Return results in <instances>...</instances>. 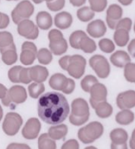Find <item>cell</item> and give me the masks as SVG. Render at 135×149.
Instances as JSON below:
<instances>
[{"label":"cell","instance_id":"94428289","mask_svg":"<svg viewBox=\"0 0 135 149\" xmlns=\"http://www.w3.org/2000/svg\"><path fill=\"white\" fill-rule=\"evenodd\" d=\"M16 1H18V0H16Z\"/></svg>","mask_w":135,"mask_h":149},{"label":"cell","instance_id":"b9f144b4","mask_svg":"<svg viewBox=\"0 0 135 149\" xmlns=\"http://www.w3.org/2000/svg\"><path fill=\"white\" fill-rule=\"evenodd\" d=\"M132 20L130 18H124L123 19H121L118 22V23L116 25L115 29H123L127 30L128 31H130L132 28Z\"/></svg>","mask_w":135,"mask_h":149},{"label":"cell","instance_id":"d6986e66","mask_svg":"<svg viewBox=\"0 0 135 149\" xmlns=\"http://www.w3.org/2000/svg\"><path fill=\"white\" fill-rule=\"evenodd\" d=\"M110 61L116 67L123 68L130 63L131 58L128 54L125 51L118 50L111 56Z\"/></svg>","mask_w":135,"mask_h":149},{"label":"cell","instance_id":"11a10c76","mask_svg":"<svg viewBox=\"0 0 135 149\" xmlns=\"http://www.w3.org/2000/svg\"><path fill=\"white\" fill-rule=\"evenodd\" d=\"M32 1H34L35 3H36V4H39V3H42V2L43 1V0H32Z\"/></svg>","mask_w":135,"mask_h":149},{"label":"cell","instance_id":"5bb4252c","mask_svg":"<svg viewBox=\"0 0 135 149\" xmlns=\"http://www.w3.org/2000/svg\"><path fill=\"white\" fill-rule=\"evenodd\" d=\"M123 14V10L118 4H111L107 10V25L111 29H115L116 25L121 20Z\"/></svg>","mask_w":135,"mask_h":149},{"label":"cell","instance_id":"cb8c5ba5","mask_svg":"<svg viewBox=\"0 0 135 149\" xmlns=\"http://www.w3.org/2000/svg\"><path fill=\"white\" fill-rule=\"evenodd\" d=\"M109 136L112 143L114 144H125L127 142L128 138L127 132L122 128H117L112 130Z\"/></svg>","mask_w":135,"mask_h":149},{"label":"cell","instance_id":"74e56055","mask_svg":"<svg viewBox=\"0 0 135 149\" xmlns=\"http://www.w3.org/2000/svg\"><path fill=\"white\" fill-rule=\"evenodd\" d=\"M124 77L128 82L135 84V63H130L124 67Z\"/></svg>","mask_w":135,"mask_h":149},{"label":"cell","instance_id":"8992f818","mask_svg":"<svg viewBox=\"0 0 135 149\" xmlns=\"http://www.w3.org/2000/svg\"><path fill=\"white\" fill-rule=\"evenodd\" d=\"M34 12V6L29 0H23L18 3L12 12V18L18 24L22 20L28 19Z\"/></svg>","mask_w":135,"mask_h":149},{"label":"cell","instance_id":"4fadbf2b","mask_svg":"<svg viewBox=\"0 0 135 149\" xmlns=\"http://www.w3.org/2000/svg\"><path fill=\"white\" fill-rule=\"evenodd\" d=\"M41 123L37 118H31L27 121L22 130V135L25 139L34 140L39 135Z\"/></svg>","mask_w":135,"mask_h":149},{"label":"cell","instance_id":"f1b7e54d","mask_svg":"<svg viewBox=\"0 0 135 149\" xmlns=\"http://www.w3.org/2000/svg\"><path fill=\"white\" fill-rule=\"evenodd\" d=\"M80 49L85 53H93L97 49V45L93 39L86 36L84 37L80 43Z\"/></svg>","mask_w":135,"mask_h":149},{"label":"cell","instance_id":"7c38bea8","mask_svg":"<svg viewBox=\"0 0 135 149\" xmlns=\"http://www.w3.org/2000/svg\"><path fill=\"white\" fill-rule=\"evenodd\" d=\"M90 102L93 109L102 102L107 101V90L103 84L98 83L92 87L90 90Z\"/></svg>","mask_w":135,"mask_h":149},{"label":"cell","instance_id":"c3c4849f","mask_svg":"<svg viewBox=\"0 0 135 149\" xmlns=\"http://www.w3.org/2000/svg\"><path fill=\"white\" fill-rule=\"evenodd\" d=\"M111 149H128L127 144H111Z\"/></svg>","mask_w":135,"mask_h":149},{"label":"cell","instance_id":"ffe728a7","mask_svg":"<svg viewBox=\"0 0 135 149\" xmlns=\"http://www.w3.org/2000/svg\"><path fill=\"white\" fill-rule=\"evenodd\" d=\"M30 74L32 81L36 83H43L47 79L49 72L47 68L40 65H35L30 68Z\"/></svg>","mask_w":135,"mask_h":149},{"label":"cell","instance_id":"d6a6232c","mask_svg":"<svg viewBox=\"0 0 135 149\" xmlns=\"http://www.w3.org/2000/svg\"><path fill=\"white\" fill-rule=\"evenodd\" d=\"M37 58L39 63L42 65H49L52 61V52L46 48H41L37 52Z\"/></svg>","mask_w":135,"mask_h":149},{"label":"cell","instance_id":"60d3db41","mask_svg":"<svg viewBox=\"0 0 135 149\" xmlns=\"http://www.w3.org/2000/svg\"><path fill=\"white\" fill-rule=\"evenodd\" d=\"M32 81L30 74V68H22L20 73V83L29 84Z\"/></svg>","mask_w":135,"mask_h":149},{"label":"cell","instance_id":"e575fe53","mask_svg":"<svg viewBox=\"0 0 135 149\" xmlns=\"http://www.w3.org/2000/svg\"><path fill=\"white\" fill-rule=\"evenodd\" d=\"M99 45L101 50L105 53L109 54L115 50V44L113 41L109 39H102L101 40L99 41Z\"/></svg>","mask_w":135,"mask_h":149},{"label":"cell","instance_id":"603a6c76","mask_svg":"<svg viewBox=\"0 0 135 149\" xmlns=\"http://www.w3.org/2000/svg\"><path fill=\"white\" fill-rule=\"evenodd\" d=\"M68 132V127L65 124H60L50 127L48 135L55 140H59L65 138Z\"/></svg>","mask_w":135,"mask_h":149},{"label":"cell","instance_id":"3957f363","mask_svg":"<svg viewBox=\"0 0 135 149\" xmlns=\"http://www.w3.org/2000/svg\"><path fill=\"white\" fill-rule=\"evenodd\" d=\"M103 126L100 122L92 121L78 131V136L84 144H90L103 135Z\"/></svg>","mask_w":135,"mask_h":149},{"label":"cell","instance_id":"9c48e42d","mask_svg":"<svg viewBox=\"0 0 135 149\" xmlns=\"http://www.w3.org/2000/svg\"><path fill=\"white\" fill-rule=\"evenodd\" d=\"M89 64L99 77L105 79L109 75V63L103 56L99 54L93 56L89 60Z\"/></svg>","mask_w":135,"mask_h":149},{"label":"cell","instance_id":"e0dca14e","mask_svg":"<svg viewBox=\"0 0 135 149\" xmlns=\"http://www.w3.org/2000/svg\"><path fill=\"white\" fill-rule=\"evenodd\" d=\"M0 52L1 54L2 61L6 65H12L17 61L18 55L14 43L9 46L0 47Z\"/></svg>","mask_w":135,"mask_h":149},{"label":"cell","instance_id":"f6af8a7d","mask_svg":"<svg viewBox=\"0 0 135 149\" xmlns=\"http://www.w3.org/2000/svg\"><path fill=\"white\" fill-rule=\"evenodd\" d=\"M69 58L70 56H65L61 58L59 61L60 67H61L63 70H65V71H67L69 62Z\"/></svg>","mask_w":135,"mask_h":149},{"label":"cell","instance_id":"6da1fadb","mask_svg":"<svg viewBox=\"0 0 135 149\" xmlns=\"http://www.w3.org/2000/svg\"><path fill=\"white\" fill-rule=\"evenodd\" d=\"M38 115L43 122L57 125L65 121L69 113V105L67 98L57 92H48L39 99L37 103Z\"/></svg>","mask_w":135,"mask_h":149},{"label":"cell","instance_id":"f907efd6","mask_svg":"<svg viewBox=\"0 0 135 149\" xmlns=\"http://www.w3.org/2000/svg\"><path fill=\"white\" fill-rule=\"evenodd\" d=\"M130 147L131 149H135V129L132 132L131 138L130 140Z\"/></svg>","mask_w":135,"mask_h":149},{"label":"cell","instance_id":"ab89813d","mask_svg":"<svg viewBox=\"0 0 135 149\" xmlns=\"http://www.w3.org/2000/svg\"><path fill=\"white\" fill-rule=\"evenodd\" d=\"M65 0H53L47 2V7L52 12H57L63 9L65 6Z\"/></svg>","mask_w":135,"mask_h":149},{"label":"cell","instance_id":"7402d4cb","mask_svg":"<svg viewBox=\"0 0 135 149\" xmlns=\"http://www.w3.org/2000/svg\"><path fill=\"white\" fill-rule=\"evenodd\" d=\"M37 24L42 30H48L52 26V18L48 12H39L36 16Z\"/></svg>","mask_w":135,"mask_h":149},{"label":"cell","instance_id":"30bf717a","mask_svg":"<svg viewBox=\"0 0 135 149\" xmlns=\"http://www.w3.org/2000/svg\"><path fill=\"white\" fill-rule=\"evenodd\" d=\"M17 31L20 36L32 40L37 39L39 36L38 26L29 19L22 20L18 24Z\"/></svg>","mask_w":135,"mask_h":149},{"label":"cell","instance_id":"f546056e","mask_svg":"<svg viewBox=\"0 0 135 149\" xmlns=\"http://www.w3.org/2000/svg\"><path fill=\"white\" fill-rule=\"evenodd\" d=\"M94 12L90 7L85 6L81 8L77 11V16L78 19L82 22H88L94 17Z\"/></svg>","mask_w":135,"mask_h":149},{"label":"cell","instance_id":"7bdbcfd3","mask_svg":"<svg viewBox=\"0 0 135 149\" xmlns=\"http://www.w3.org/2000/svg\"><path fill=\"white\" fill-rule=\"evenodd\" d=\"M61 149H80V145L76 140L70 139L63 144Z\"/></svg>","mask_w":135,"mask_h":149},{"label":"cell","instance_id":"1f68e13d","mask_svg":"<svg viewBox=\"0 0 135 149\" xmlns=\"http://www.w3.org/2000/svg\"><path fill=\"white\" fill-rule=\"evenodd\" d=\"M87 36L86 33L83 31L78 30L72 33L69 37L70 45L73 48L80 49V43L84 37Z\"/></svg>","mask_w":135,"mask_h":149},{"label":"cell","instance_id":"d4e9b609","mask_svg":"<svg viewBox=\"0 0 135 149\" xmlns=\"http://www.w3.org/2000/svg\"><path fill=\"white\" fill-rule=\"evenodd\" d=\"M134 120V114L129 109H124L118 113L115 116V121L120 125H129Z\"/></svg>","mask_w":135,"mask_h":149},{"label":"cell","instance_id":"bcb514c9","mask_svg":"<svg viewBox=\"0 0 135 149\" xmlns=\"http://www.w3.org/2000/svg\"><path fill=\"white\" fill-rule=\"evenodd\" d=\"M128 51L130 54L133 58H135V39L130 41L128 46Z\"/></svg>","mask_w":135,"mask_h":149},{"label":"cell","instance_id":"83f0119b","mask_svg":"<svg viewBox=\"0 0 135 149\" xmlns=\"http://www.w3.org/2000/svg\"><path fill=\"white\" fill-rule=\"evenodd\" d=\"M39 149H57L55 140L50 137L48 134H43L38 139Z\"/></svg>","mask_w":135,"mask_h":149},{"label":"cell","instance_id":"8d00e7d4","mask_svg":"<svg viewBox=\"0 0 135 149\" xmlns=\"http://www.w3.org/2000/svg\"><path fill=\"white\" fill-rule=\"evenodd\" d=\"M88 1L91 9L97 12L104 11L107 5V0H88Z\"/></svg>","mask_w":135,"mask_h":149},{"label":"cell","instance_id":"6f0895ef","mask_svg":"<svg viewBox=\"0 0 135 149\" xmlns=\"http://www.w3.org/2000/svg\"><path fill=\"white\" fill-rule=\"evenodd\" d=\"M46 1V2H50V1H53V0H43V1Z\"/></svg>","mask_w":135,"mask_h":149},{"label":"cell","instance_id":"7dc6e473","mask_svg":"<svg viewBox=\"0 0 135 149\" xmlns=\"http://www.w3.org/2000/svg\"><path fill=\"white\" fill-rule=\"evenodd\" d=\"M8 90L6 88V86H3V84H0V99L1 100L5 98L8 94Z\"/></svg>","mask_w":135,"mask_h":149},{"label":"cell","instance_id":"db71d44e","mask_svg":"<svg viewBox=\"0 0 135 149\" xmlns=\"http://www.w3.org/2000/svg\"><path fill=\"white\" fill-rule=\"evenodd\" d=\"M2 117H3V109H2L1 105H0V121H1Z\"/></svg>","mask_w":135,"mask_h":149},{"label":"cell","instance_id":"52a82bcc","mask_svg":"<svg viewBox=\"0 0 135 149\" xmlns=\"http://www.w3.org/2000/svg\"><path fill=\"white\" fill-rule=\"evenodd\" d=\"M86 66V61L82 56L78 54L70 56L67 71L73 78L80 79L85 73Z\"/></svg>","mask_w":135,"mask_h":149},{"label":"cell","instance_id":"681fc988","mask_svg":"<svg viewBox=\"0 0 135 149\" xmlns=\"http://www.w3.org/2000/svg\"><path fill=\"white\" fill-rule=\"evenodd\" d=\"M69 1L75 7H80L86 3V0H69Z\"/></svg>","mask_w":135,"mask_h":149},{"label":"cell","instance_id":"f5cc1de1","mask_svg":"<svg viewBox=\"0 0 135 149\" xmlns=\"http://www.w3.org/2000/svg\"><path fill=\"white\" fill-rule=\"evenodd\" d=\"M3 14L4 13H1V12H0V28H1L2 20H3Z\"/></svg>","mask_w":135,"mask_h":149},{"label":"cell","instance_id":"9f6ffc18","mask_svg":"<svg viewBox=\"0 0 135 149\" xmlns=\"http://www.w3.org/2000/svg\"><path fill=\"white\" fill-rule=\"evenodd\" d=\"M85 149H97V148L93 146H88V147H86Z\"/></svg>","mask_w":135,"mask_h":149},{"label":"cell","instance_id":"816d5d0a","mask_svg":"<svg viewBox=\"0 0 135 149\" xmlns=\"http://www.w3.org/2000/svg\"><path fill=\"white\" fill-rule=\"evenodd\" d=\"M123 6H129L132 3L133 0H118Z\"/></svg>","mask_w":135,"mask_h":149},{"label":"cell","instance_id":"8fae6325","mask_svg":"<svg viewBox=\"0 0 135 149\" xmlns=\"http://www.w3.org/2000/svg\"><path fill=\"white\" fill-rule=\"evenodd\" d=\"M22 51L20 53V62L24 65H31L34 63L37 57V47L34 43L25 41L22 45Z\"/></svg>","mask_w":135,"mask_h":149},{"label":"cell","instance_id":"5b68a950","mask_svg":"<svg viewBox=\"0 0 135 149\" xmlns=\"http://www.w3.org/2000/svg\"><path fill=\"white\" fill-rule=\"evenodd\" d=\"M49 47L52 53L60 56L65 54L68 49V44L61 31L52 29L48 33Z\"/></svg>","mask_w":135,"mask_h":149},{"label":"cell","instance_id":"4316f807","mask_svg":"<svg viewBox=\"0 0 135 149\" xmlns=\"http://www.w3.org/2000/svg\"><path fill=\"white\" fill-rule=\"evenodd\" d=\"M94 109L97 116L102 119L109 117L113 113V107L107 101L99 103Z\"/></svg>","mask_w":135,"mask_h":149},{"label":"cell","instance_id":"277c9868","mask_svg":"<svg viewBox=\"0 0 135 149\" xmlns=\"http://www.w3.org/2000/svg\"><path fill=\"white\" fill-rule=\"evenodd\" d=\"M49 85L54 90L62 91L66 94H71L76 88L74 81L61 73L54 74L50 79Z\"/></svg>","mask_w":135,"mask_h":149},{"label":"cell","instance_id":"2e32d148","mask_svg":"<svg viewBox=\"0 0 135 149\" xmlns=\"http://www.w3.org/2000/svg\"><path fill=\"white\" fill-rule=\"evenodd\" d=\"M87 32L91 37L99 38L105 36L107 32V27L102 20H95L88 24Z\"/></svg>","mask_w":135,"mask_h":149},{"label":"cell","instance_id":"ee69618b","mask_svg":"<svg viewBox=\"0 0 135 149\" xmlns=\"http://www.w3.org/2000/svg\"><path fill=\"white\" fill-rule=\"evenodd\" d=\"M6 149H31L29 146L26 144L11 143L7 146Z\"/></svg>","mask_w":135,"mask_h":149},{"label":"cell","instance_id":"4dcf8cb0","mask_svg":"<svg viewBox=\"0 0 135 149\" xmlns=\"http://www.w3.org/2000/svg\"><path fill=\"white\" fill-rule=\"evenodd\" d=\"M29 94L33 98H38L39 96L45 91V86L42 83L34 82L28 87Z\"/></svg>","mask_w":135,"mask_h":149},{"label":"cell","instance_id":"d590c367","mask_svg":"<svg viewBox=\"0 0 135 149\" xmlns=\"http://www.w3.org/2000/svg\"><path fill=\"white\" fill-rule=\"evenodd\" d=\"M22 68V66H14L9 70L8 75L10 81L15 84L20 83V73Z\"/></svg>","mask_w":135,"mask_h":149},{"label":"cell","instance_id":"9a60e30c","mask_svg":"<svg viewBox=\"0 0 135 149\" xmlns=\"http://www.w3.org/2000/svg\"><path fill=\"white\" fill-rule=\"evenodd\" d=\"M116 103L118 108L124 109H130L135 107V91L128 90L118 94L116 99Z\"/></svg>","mask_w":135,"mask_h":149},{"label":"cell","instance_id":"ba28073f","mask_svg":"<svg viewBox=\"0 0 135 149\" xmlns=\"http://www.w3.org/2000/svg\"><path fill=\"white\" fill-rule=\"evenodd\" d=\"M22 124L21 116L16 113H8L4 119L2 128L6 134L12 136L18 133Z\"/></svg>","mask_w":135,"mask_h":149},{"label":"cell","instance_id":"836d02e7","mask_svg":"<svg viewBox=\"0 0 135 149\" xmlns=\"http://www.w3.org/2000/svg\"><path fill=\"white\" fill-rule=\"evenodd\" d=\"M98 79L95 77L94 76L88 74L86 75L85 77L81 81V87H82V90L86 92H90L91 89L94 85L98 84Z\"/></svg>","mask_w":135,"mask_h":149},{"label":"cell","instance_id":"7a4b0ae2","mask_svg":"<svg viewBox=\"0 0 135 149\" xmlns=\"http://www.w3.org/2000/svg\"><path fill=\"white\" fill-rule=\"evenodd\" d=\"M90 117V109L88 102L84 99L76 98L71 103V113L69 121L76 126L82 125L88 121Z\"/></svg>","mask_w":135,"mask_h":149},{"label":"cell","instance_id":"680465c9","mask_svg":"<svg viewBox=\"0 0 135 149\" xmlns=\"http://www.w3.org/2000/svg\"><path fill=\"white\" fill-rule=\"evenodd\" d=\"M134 31L135 33V23H134Z\"/></svg>","mask_w":135,"mask_h":149},{"label":"cell","instance_id":"f35d334b","mask_svg":"<svg viewBox=\"0 0 135 149\" xmlns=\"http://www.w3.org/2000/svg\"><path fill=\"white\" fill-rule=\"evenodd\" d=\"M12 43H14V38L10 32H0V47L9 46Z\"/></svg>","mask_w":135,"mask_h":149},{"label":"cell","instance_id":"91938a15","mask_svg":"<svg viewBox=\"0 0 135 149\" xmlns=\"http://www.w3.org/2000/svg\"><path fill=\"white\" fill-rule=\"evenodd\" d=\"M7 1H12V0H7ZM14 1H16V0H14Z\"/></svg>","mask_w":135,"mask_h":149},{"label":"cell","instance_id":"484cf974","mask_svg":"<svg viewBox=\"0 0 135 149\" xmlns=\"http://www.w3.org/2000/svg\"><path fill=\"white\" fill-rule=\"evenodd\" d=\"M114 41L116 45L119 47H124L127 45L130 39L129 31L123 29H115L113 35Z\"/></svg>","mask_w":135,"mask_h":149},{"label":"cell","instance_id":"44dd1931","mask_svg":"<svg viewBox=\"0 0 135 149\" xmlns=\"http://www.w3.org/2000/svg\"><path fill=\"white\" fill-rule=\"evenodd\" d=\"M73 22L71 14L67 12H61L55 17V24L60 29H67L69 28Z\"/></svg>","mask_w":135,"mask_h":149},{"label":"cell","instance_id":"ac0fdd59","mask_svg":"<svg viewBox=\"0 0 135 149\" xmlns=\"http://www.w3.org/2000/svg\"><path fill=\"white\" fill-rule=\"evenodd\" d=\"M8 95L12 103L21 104L25 102L27 98L26 90L21 86H14L8 90Z\"/></svg>","mask_w":135,"mask_h":149}]
</instances>
